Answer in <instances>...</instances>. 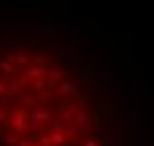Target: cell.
Wrapping results in <instances>:
<instances>
[{
    "label": "cell",
    "instance_id": "1",
    "mask_svg": "<svg viewBox=\"0 0 154 146\" xmlns=\"http://www.w3.org/2000/svg\"><path fill=\"white\" fill-rule=\"evenodd\" d=\"M28 73H30V75H34V77H38V75H42V69H38V67L30 65V67H28Z\"/></svg>",
    "mask_w": 154,
    "mask_h": 146
},
{
    "label": "cell",
    "instance_id": "2",
    "mask_svg": "<svg viewBox=\"0 0 154 146\" xmlns=\"http://www.w3.org/2000/svg\"><path fill=\"white\" fill-rule=\"evenodd\" d=\"M51 138H54V142H63V134H59V132H55Z\"/></svg>",
    "mask_w": 154,
    "mask_h": 146
},
{
    "label": "cell",
    "instance_id": "3",
    "mask_svg": "<svg viewBox=\"0 0 154 146\" xmlns=\"http://www.w3.org/2000/svg\"><path fill=\"white\" fill-rule=\"evenodd\" d=\"M85 146H97V144H95V142H87V144H85Z\"/></svg>",
    "mask_w": 154,
    "mask_h": 146
}]
</instances>
